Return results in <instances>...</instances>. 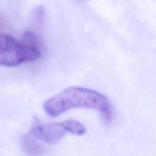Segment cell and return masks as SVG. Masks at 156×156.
Here are the masks:
<instances>
[{"label":"cell","instance_id":"3","mask_svg":"<svg viewBox=\"0 0 156 156\" xmlns=\"http://www.w3.org/2000/svg\"><path fill=\"white\" fill-rule=\"evenodd\" d=\"M68 133L73 135L82 136L86 133V128L77 120H69L61 123L37 124L32 127L30 135L43 143L55 144L60 141Z\"/></svg>","mask_w":156,"mask_h":156},{"label":"cell","instance_id":"4","mask_svg":"<svg viewBox=\"0 0 156 156\" xmlns=\"http://www.w3.org/2000/svg\"><path fill=\"white\" fill-rule=\"evenodd\" d=\"M22 150L27 156H43L45 149L34 139L33 136L24 135L21 140Z\"/></svg>","mask_w":156,"mask_h":156},{"label":"cell","instance_id":"1","mask_svg":"<svg viewBox=\"0 0 156 156\" xmlns=\"http://www.w3.org/2000/svg\"><path fill=\"white\" fill-rule=\"evenodd\" d=\"M74 108H88L99 111L108 124L113 117L112 105L105 94L93 89L69 87L45 101L44 109L48 116L56 117Z\"/></svg>","mask_w":156,"mask_h":156},{"label":"cell","instance_id":"5","mask_svg":"<svg viewBox=\"0 0 156 156\" xmlns=\"http://www.w3.org/2000/svg\"><path fill=\"white\" fill-rule=\"evenodd\" d=\"M22 42L27 45L30 46V47H34V48L38 49L40 50H41L42 41H41L40 37L32 30H27L24 32V34H23Z\"/></svg>","mask_w":156,"mask_h":156},{"label":"cell","instance_id":"6","mask_svg":"<svg viewBox=\"0 0 156 156\" xmlns=\"http://www.w3.org/2000/svg\"><path fill=\"white\" fill-rule=\"evenodd\" d=\"M45 20V10L43 6L39 5L35 8L32 15V23L37 27L41 28Z\"/></svg>","mask_w":156,"mask_h":156},{"label":"cell","instance_id":"2","mask_svg":"<svg viewBox=\"0 0 156 156\" xmlns=\"http://www.w3.org/2000/svg\"><path fill=\"white\" fill-rule=\"evenodd\" d=\"M41 50L18 41L12 36L0 34V66L15 67L38 60Z\"/></svg>","mask_w":156,"mask_h":156}]
</instances>
